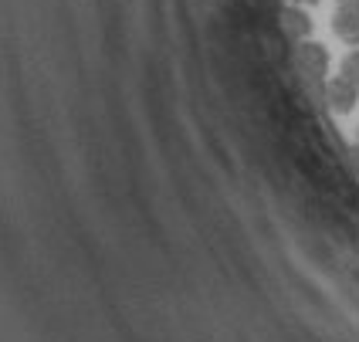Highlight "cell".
Returning <instances> with one entry per match:
<instances>
[{"label": "cell", "instance_id": "cell-4", "mask_svg": "<svg viewBox=\"0 0 359 342\" xmlns=\"http://www.w3.org/2000/svg\"><path fill=\"white\" fill-rule=\"evenodd\" d=\"M281 27L288 31V38H295V41H305L309 38V31H312V20H309V14L302 11V7H285L281 11Z\"/></svg>", "mask_w": 359, "mask_h": 342}, {"label": "cell", "instance_id": "cell-1", "mask_svg": "<svg viewBox=\"0 0 359 342\" xmlns=\"http://www.w3.org/2000/svg\"><path fill=\"white\" fill-rule=\"evenodd\" d=\"M295 61H299V68L309 75V78L316 81H325L329 75V51L322 48L319 41H299V48H295Z\"/></svg>", "mask_w": 359, "mask_h": 342}, {"label": "cell", "instance_id": "cell-2", "mask_svg": "<svg viewBox=\"0 0 359 342\" xmlns=\"http://www.w3.org/2000/svg\"><path fill=\"white\" fill-rule=\"evenodd\" d=\"M332 31H336V38L346 41L349 48H359V0H342L339 7H336Z\"/></svg>", "mask_w": 359, "mask_h": 342}, {"label": "cell", "instance_id": "cell-6", "mask_svg": "<svg viewBox=\"0 0 359 342\" xmlns=\"http://www.w3.org/2000/svg\"><path fill=\"white\" fill-rule=\"evenodd\" d=\"M356 146H359V129H356Z\"/></svg>", "mask_w": 359, "mask_h": 342}, {"label": "cell", "instance_id": "cell-5", "mask_svg": "<svg viewBox=\"0 0 359 342\" xmlns=\"http://www.w3.org/2000/svg\"><path fill=\"white\" fill-rule=\"evenodd\" d=\"M339 75L346 81H353V85H356L359 88V48H353V51H349V55H346V58H342V64H339Z\"/></svg>", "mask_w": 359, "mask_h": 342}, {"label": "cell", "instance_id": "cell-7", "mask_svg": "<svg viewBox=\"0 0 359 342\" xmlns=\"http://www.w3.org/2000/svg\"><path fill=\"white\" fill-rule=\"evenodd\" d=\"M339 4H342V0H339Z\"/></svg>", "mask_w": 359, "mask_h": 342}, {"label": "cell", "instance_id": "cell-3", "mask_svg": "<svg viewBox=\"0 0 359 342\" xmlns=\"http://www.w3.org/2000/svg\"><path fill=\"white\" fill-rule=\"evenodd\" d=\"M325 102H329V109L332 112H353L359 102V88L353 81H346L342 75H332V78H325Z\"/></svg>", "mask_w": 359, "mask_h": 342}]
</instances>
